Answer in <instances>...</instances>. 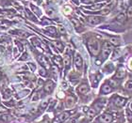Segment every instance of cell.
Here are the masks:
<instances>
[{
  "label": "cell",
  "instance_id": "obj_1",
  "mask_svg": "<svg viewBox=\"0 0 132 123\" xmlns=\"http://www.w3.org/2000/svg\"><path fill=\"white\" fill-rule=\"evenodd\" d=\"M88 48L89 51L91 52V54L93 55H97L99 54V44H98V41H96L95 39H91L89 40L88 43Z\"/></svg>",
  "mask_w": 132,
  "mask_h": 123
},
{
  "label": "cell",
  "instance_id": "obj_2",
  "mask_svg": "<svg viewBox=\"0 0 132 123\" xmlns=\"http://www.w3.org/2000/svg\"><path fill=\"white\" fill-rule=\"evenodd\" d=\"M112 48H113V46L110 42H108V41L104 42L103 46H102V56H103L104 59H106V58L110 55V54L111 53V51H112Z\"/></svg>",
  "mask_w": 132,
  "mask_h": 123
},
{
  "label": "cell",
  "instance_id": "obj_3",
  "mask_svg": "<svg viewBox=\"0 0 132 123\" xmlns=\"http://www.w3.org/2000/svg\"><path fill=\"white\" fill-rule=\"evenodd\" d=\"M74 64H75V67L77 68V71H80L81 70H82L83 60H82V58H81V55H80L79 54H76V55H75Z\"/></svg>",
  "mask_w": 132,
  "mask_h": 123
},
{
  "label": "cell",
  "instance_id": "obj_4",
  "mask_svg": "<svg viewBox=\"0 0 132 123\" xmlns=\"http://www.w3.org/2000/svg\"><path fill=\"white\" fill-rule=\"evenodd\" d=\"M127 102V99L122 98L120 96H116L113 98V103L115 104L117 107H123Z\"/></svg>",
  "mask_w": 132,
  "mask_h": 123
},
{
  "label": "cell",
  "instance_id": "obj_5",
  "mask_svg": "<svg viewBox=\"0 0 132 123\" xmlns=\"http://www.w3.org/2000/svg\"><path fill=\"white\" fill-rule=\"evenodd\" d=\"M69 117H70V114H69L68 112L61 113V114H60V115H59L58 117H57L55 122L56 123H62V122H64V121H65L66 119H68Z\"/></svg>",
  "mask_w": 132,
  "mask_h": 123
},
{
  "label": "cell",
  "instance_id": "obj_6",
  "mask_svg": "<svg viewBox=\"0 0 132 123\" xmlns=\"http://www.w3.org/2000/svg\"><path fill=\"white\" fill-rule=\"evenodd\" d=\"M87 22L92 25H96L101 23V18L97 16H89L87 18Z\"/></svg>",
  "mask_w": 132,
  "mask_h": 123
},
{
  "label": "cell",
  "instance_id": "obj_7",
  "mask_svg": "<svg viewBox=\"0 0 132 123\" xmlns=\"http://www.w3.org/2000/svg\"><path fill=\"white\" fill-rule=\"evenodd\" d=\"M112 116L109 115V114H104V115L100 116L98 118V120L101 123H110L112 121Z\"/></svg>",
  "mask_w": 132,
  "mask_h": 123
},
{
  "label": "cell",
  "instance_id": "obj_8",
  "mask_svg": "<svg viewBox=\"0 0 132 123\" xmlns=\"http://www.w3.org/2000/svg\"><path fill=\"white\" fill-rule=\"evenodd\" d=\"M54 88H55V84L52 82V81H47L44 86V89L46 93H51L54 90Z\"/></svg>",
  "mask_w": 132,
  "mask_h": 123
},
{
  "label": "cell",
  "instance_id": "obj_9",
  "mask_svg": "<svg viewBox=\"0 0 132 123\" xmlns=\"http://www.w3.org/2000/svg\"><path fill=\"white\" fill-rule=\"evenodd\" d=\"M125 75H126V70H125L123 67H120V68L117 70V71H116L115 78L116 79H122V78L125 77Z\"/></svg>",
  "mask_w": 132,
  "mask_h": 123
},
{
  "label": "cell",
  "instance_id": "obj_10",
  "mask_svg": "<svg viewBox=\"0 0 132 123\" xmlns=\"http://www.w3.org/2000/svg\"><path fill=\"white\" fill-rule=\"evenodd\" d=\"M89 90H90V88H89L87 84H81V85L78 87V88H77V91H78V93H80V94H86V93L89 92Z\"/></svg>",
  "mask_w": 132,
  "mask_h": 123
},
{
  "label": "cell",
  "instance_id": "obj_11",
  "mask_svg": "<svg viewBox=\"0 0 132 123\" xmlns=\"http://www.w3.org/2000/svg\"><path fill=\"white\" fill-rule=\"evenodd\" d=\"M38 61L41 63L42 65L44 66V67H46V68H49L50 65H49V62L47 60V58L44 55H39L38 56Z\"/></svg>",
  "mask_w": 132,
  "mask_h": 123
},
{
  "label": "cell",
  "instance_id": "obj_12",
  "mask_svg": "<svg viewBox=\"0 0 132 123\" xmlns=\"http://www.w3.org/2000/svg\"><path fill=\"white\" fill-rule=\"evenodd\" d=\"M101 93H103V94H109V93H110L111 91H112V88L110 87V85H109V84H104V85L102 86L101 88Z\"/></svg>",
  "mask_w": 132,
  "mask_h": 123
},
{
  "label": "cell",
  "instance_id": "obj_13",
  "mask_svg": "<svg viewBox=\"0 0 132 123\" xmlns=\"http://www.w3.org/2000/svg\"><path fill=\"white\" fill-rule=\"evenodd\" d=\"M63 63L64 65H65V67L67 69L71 66V56L68 55V54H65L64 55V58H63Z\"/></svg>",
  "mask_w": 132,
  "mask_h": 123
},
{
  "label": "cell",
  "instance_id": "obj_14",
  "mask_svg": "<svg viewBox=\"0 0 132 123\" xmlns=\"http://www.w3.org/2000/svg\"><path fill=\"white\" fill-rule=\"evenodd\" d=\"M116 20L118 21L119 23H125L126 21H127V15L125 13H123V12H121V13H119L117 16H116Z\"/></svg>",
  "mask_w": 132,
  "mask_h": 123
},
{
  "label": "cell",
  "instance_id": "obj_15",
  "mask_svg": "<svg viewBox=\"0 0 132 123\" xmlns=\"http://www.w3.org/2000/svg\"><path fill=\"white\" fill-rule=\"evenodd\" d=\"M104 5H105L104 3H98V4H94V5L89 7L88 8H90V10H92V11H97V10H100V8H103Z\"/></svg>",
  "mask_w": 132,
  "mask_h": 123
},
{
  "label": "cell",
  "instance_id": "obj_16",
  "mask_svg": "<svg viewBox=\"0 0 132 123\" xmlns=\"http://www.w3.org/2000/svg\"><path fill=\"white\" fill-rule=\"evenodd\" d=\"M75 103V99L73 98V97H68V98L66 99V107H68V108H70V107H72L73 105H74Z\"/></svg>",
  "mask_w": 132,
  "mask_h": 123
},
{
  "label": "cell",
  "instance_id": "obj_17",
  "mask_svg": "<svg viewBox=\"0 0 132 123\" xmlns=\"http://www.w3.org/2000/svg\"><path fill=\"white\" fill-rule=\"evenodd\" d=\"M54 45L57 47V49H59V51H61V52L63 51V45H62L61 41H54Z\"/></svg>",
  "mask_w": 132,
  "mask_h": 123
},
{
  "label": "cell",
  "instance_id": "obj_18",
  "mask_svg": "<svg viewBox=\"0 0 132 123\" xmlns=\"http://www.w3.org/2000/svg\"><path fill=\"white\" fill-rule=\"evenodd\" d=\"M110 43L111 44V45H115V46H117V45L120 44V40H119L118 38H110Z\"/></svg>",
  "mask_w": 132,
  "mask_h": 123
},
{
  "label": "cell",
  "instance_id": "obj_19",
  "mask_svg": "<svg viewBox=\"0 0 132 123\" xmlns=\"http://www.w3.org/2000/svg\"><path fill=\"white\" fill-rule=\"evenodd\" d=\"M87 115H88V117L90 118H93L95 117V115H96V112L94 111V109H89L88 111H87Z\"/></svg>",
  "mask_w": 132,
  "mask_h": 123
},
{
  "label": "cell",
  "instance_id": "obj_20",
  "mask_svg": "<svg viewBox=\"0 0 132 123\" xmlns=\"http://www.w3.org/2000/svg\"><path fill=\"white\" fill-rule=\"evenodd\" d=\"M125 88L128 91H132V81H128L125 86Z\"/></svg>",
  "mask_w": 132,
  "mask_h": 123
},
{
  "label": "cell",
  "instance_id": "obj_21",
  "mask_svg": "<svg viewBox=\"0 0 132 123\" xmlns=\"http://www.w3.org/2000/svg\"><path fill=\"white\" fill-rule=\"evenodd\" d=\"M127 17L128 19H131L132 18V6H130L129 8H127Z\"/></svg>",
  "mask_w": 132,
  "mask_h": 123
},
{
  "label": "cell",
  "instance_id": "obj_22",
  "mask_svg": "<svg viewBox=\"0 0 132 123\" xmlns=\"http://www.w3.org/2000/svg\"><path fill=\"white\" fill-rule=\"evenodd\" d=\"M1 120H3V121H10V120H11V116H9V115H3V116H1Z\"/></svg>",
  "mask_w": 132,
  "mask_h": 123
},
{
  "label": "cell",
  "instance_id": "obj_23",
  "mask_svg": "<svg viewBox=\"0 0 132 123\" xmlns=\"http://www.w3.org/2000/svg\"><path fill=\"white\" fill-rule=\"evenodd\" d=\"M71 22H72V24L76 26V27H79L80 26V24H79V22L77 21V19H75V18H72L71 19Z\"/></svg>",
  "mask_w": 132,
  "mask_h": 123
},
{
  "label": "cell",
  "instance_id": "obj_24",
  "mask_svg": "<svg viewBox=\"0 0 132 123\" xmlns=\"http://www.w3.org/2000/svg\"><path fill=\"white\" fill-rule=\"evenodd\" d=\"M54 61H55V63H57V65L60 66V67H61V59L60 58V56H56V58H54Z\"/></svg>",
  "mask_w": 132,
  "mask_h": 123
},
{
  "label": "cell",
  "instance_id": "obj_25",
  "mask_svg": "<svg viewBox=\"0 0 132 123\" xmlns=\"http://www.w3.org/2000/svg\"><path fill=\"white\" fill-rule=\"evenodd\" d=\"M46 30L48 31V32L51 33V34H56V33H57V31H56V28L55 27H47Z\"/></svg>",
  "mask_w": 132,
  "mask_h": 123
},
{
  "label": "cell",
  "instance_id": "obj_26",
  "mask_svg": "<svg viewBox=\"0 0 132 123\" xmlns=\"http://www.w3.org/2000/svg\"><path fill=\"white\" fill-rule=\"evenodd\" d=\"M31 8H32L33 11H34V12L37 14H41V12H40V10H39L38 8H36L34 5H31Z\"/></svg>",
  "mask_w": 132,
  "mask_h": 123
},
{
  "label": "cell",
  "instance_id": "obj_27",
  "mask_svg": "<svg viewBox=\"0 0 132 123\" xmlns=\"http://www.w3.org/2000/svg\"><path fill=\"white\" fill-rule=\"evenodd\" d=\"M100 13H101L102 15H107V14L110 13V8H105V10L101 11V12H100Z\"/></svg>",
  "mask_w": 132,
  "mask_h": 123
},
{
  "label": "cell",
  "instance_id": "obj_28",
  "mask_svg": "<svg viewBox=\"0 0 132 123\" xmlns=\"http://www.w3.org/2000/svg\"><path fill=\"white\" fill-rule=\"evenodd\" d=\"M47 105H48V101H43L41 103V108H43V109H45L47 107Z\"/></svg>",
  "mask_w": 132,
  "mask_h": 123
},
{
  "label": "cell",
  "instance_id": "obj_29",
  "mask_svg": "<svg viewBox=\"0 0 132 123\" xmlns=\"http://www.w3.org/2000/svg\"><path fill=\"white\" fill-rule=\"evenodd\" d=\"M59 31H60V32H61V34H65V33H66L65 28H64L63 26H62V25H60V26H59Z\"/></svg>",
  "mask_w": 132,
  "mask_h": 123
},
{
  "label": "cell",
  "instance_id": "obj_30",
  "mask_svg": "<svg viewBox=\"0 0 132 123\" xmlns=\"http://www.w3.org/2000/svg\"><path fill=\"white\" fill-rule=\"evenodd\" d=\"M47 13H48V15H50V16H53L54 12H53L52 10H48V11H47Z\"/></svg>",
  "mask_w": 132,
  "mask_h": 123
},
{
  "label": "cell",
  "instance_id": "obj_31",
  "mask_svg": "<svg viewBox=\"0 0 132 123\" xmlns=\"http://www.w3.org/2000/svg\"><path fill=\"white\" fill-rule=\"evenodd\" d=\"M69 123H77V118H73V119H71L70 120V122Z\"/></svg>",
  "mask_w": 132,
  "mask_h": 123
},
{
  "label": "cell",
  "instance_id": "obj_32",
  "mask_svg": "<svg viewBox=\"0 0 132 123\" xmlns=\"http://www.w3.org/2000/svg\"><path fill=\"white\" fill-rule=\"evenodd\" d=\"M73 1H74V2L76 3L77 5H78V3H79V2H78V0H73Z\"/></svg>",
  "mask_w": 132,
  "mask_h": 123
},
{
  "label": "cell",
  "instance_id": "obj_33",
  "mask_svg": "<svg viewBox=\"0 0 132 123\" xmlns=\"http://www.w3.org/2000/svg\"><path fill=\"white\" fill-rule=\"evenodd\" d=\"M130 107H131V110H132V103H131V105H130Z\"/></svg>",
  "mask_w": 132,
  "mask_h": 123
}]
</instances>
